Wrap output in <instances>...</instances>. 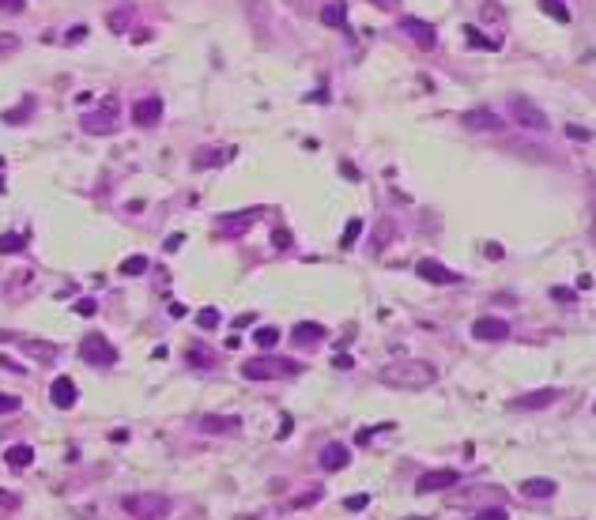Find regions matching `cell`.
<instances>
[{
  "mask_svg": "<svg viewBox=\"0 0 596 520\" xmlns=\"http://www.w3.org/2000/svg\"><path fill=\"white\" fill-rule=\"evenodd\" d=\"M321 339H329V328L318 321H302V324H295V332H291L295 347H310V343H321Z\"/></svg>",
  "mask_w": 596,
  "mask_h": 520,
  "instance_id": "19",
  "label": "cell"
},
{
  "mask_svg": "<svg viewBox=\"0 0 596 520\" xmlns=\"http://www.w3.org/2000/svg\"><path fill=\"white\" fill-rule=\"evenodd\" d=\"M12 49H20V38L15 34H0V53H12Z\"/></svg>",
  "mask_w": 596,
  "mask_h": 520,
  "instance_id": "40",
  "label": "cell"
},
{
  "mask_svg": "<svg viewBox=\"0 0 596 520\" xmlns=\"http://www.w3.org/2000/svg\"><path fill=\"white\" fill-rule=\"evenodd\" d=\"M121 509L133 520H166L170 517V498L166 494H125L121 498Z\"/></svg>",
  "mask_w": 596,
  "mask_h": 520,
  "instance_id": "2",
  "label": "cell"
},
{
  "mask_svg": "<svg viewBox=\"0 0 596 520\" xmlns=\"http://www.w3.org/2000/svg\"><path fill=\"white\" fill-rule=\"evenodd\" d=\"M144 272H147V257H144V253L121 260V275H144Z\"/></svg>",
  "mask_w": 596,
  "mask_h": 520,
  "instance_id": "27",
  "label": "cell"
},
{
  "mask_svg": "<svg viewBox=\"0 0 596 520\" xmlns=\"http://www.w3.org/2000/svg\"><path fill=\"white\" fill-rule=\"evenodd\" d=\"M566 136H570V140H585V144L593 140V132H589V128H581V125H566Z\"/></svg>",
  "mask_w": 596,
  "mask_h": 520,
  "instance_id": "38",
  "label": "cell"
},
{
  "mask_svg": "<svg viewBox=\"0 0 596 520\" xmlns=\"http://www.w3.org/2000/svg\"><path fill=\"white\" fill-rule=\"evenodd\" d=\"M230 159H234V147L208 144V147H197V151H193V170H211V166H227Z\"/></svg>",
  "mask_w": 596,
  "mask_h": 520,
  "instance_id": "10",
  "label": "cell"
},
{
  "mask_svg": "<svg viewBox=\"0 0 596 520\" xmlns=\"http://www.w3.org/2000/svg\"><path fill=\"white\" fill-rule=\"evenodd\" d=\"M279 336H283L279 328H257V332H253V343L268 351V347H276V343H279Z\"/></svg>",
  "mask_w": 596,
  "mask_h": 520,
  "instance_id": "28",
  "label": "cell"
},
{
  "mask_svg": "<svg viewBox=\"0 0 596 520\" xmlns=\"http://www.w3.org/2000/svg\"><path fill=\"white\" fill-rule=\"evenodd\" d=\"M321 23L332 26V31H340V26L348 23V4H325L321 8Z\"/></svg>",
  "mask_w": 596,
  "mask_h": 520,
  "instance_id": "24",
  "label": "cell"
},
{
  "mask_svg": "<svg viewBox=\"0 0 596 520\" xmlns=\"http://www.w3.org/2000/svg\"><path fill=\"white\" fill-rule=\"evenodd\" d=\"M509 114H514V121H517L521 128H532V132H547V128H551V121H547L544 109H539L536 102L521 98V95L509 98Z\"/></svg>",
  "mask_w": 596,
  "mask_h": 520,
  "instance_id": "6",
  "label": "cell"
},
{
  "mask_svg": "<svg viewBox=\"0 0 596 520\" xmlns=\"http://www.w3.org/2000/svg\"><path fill=\"white\" fill-rule=\"evenodd\" d=\"M95 309H98V302H95V298H83V302H76V313H80V317H91Z\"/></svg>",
  "mask_w": 596,
  "mask_h": 520,
  "instance_id": "39",
  "label": "cell"
},
{
  "mask_svg": "<svg viewBox=\"0 0 596 520\" xmlns=\"http://www.w3.org/2000/svg\"><path fill=\"white\" fill-rule=\"evenodd\" d=\"M318 464L325 471H343L351 464V452H348V445H340V441H332V445H325V449L318 452Z\"/></svg>",
  "mask_w": 596,
  "mask_h": 520,
  "instance_id": "16",
  "label": "cell"
},
{
  "mask_svg": "<svg viewBox=\"0 0 596 520\" xmlns=\"http://www.w3.org/2000/svg\"><path fill=\"white\" fill-rule=\"evenodd\" d=\"M27 234H12V230H8V234H0V257H8V253H23L27 249Z\"/></svg>",
  "mask_w": 596,
  "mask_h": 520,
  "instance_id": "25",
  "label": "cell"
},
{
  "mask_svg": "<svg viewBox=\"0 0 596 520\" xmlns=\"http://www.w3.org/2000/svg\"><path fill=\"white\" fill-rule=\"evenodd\" d=\"M551 298H558V302H574V291H570V286H555Z\"/></svg>",
  "mask_w": 596,
  "mask_h": 520,
  "instance_id": "43",
  "label": "cell"
},
{
  "mask_svg": "<svg viewBox=\"0 0 596 520\" xmlns=\"http://www.w3.org/2000/svg\"><path fill=\"white\" fill-rule=\"evenodd\" d=\"M476 520H509V513L506 509H487V513H479Z\"/></svg>",
  "mask_w": 596,
  "mask_h": 520,
  "instance_id": "41",
  "label": "cell"
},
{
  "mask_svg": "<svg viewBox=\"0 0 596 520\" xmlns=\"http://www.w3.org/2000/svg\"><path fill=\"white\" fill-rule=\"evenodd\" d=\"M472 336L483 339V343H498V339L509 336V324L502 317H479L476 324H472Z\"/></svg>",
  "mask_w": 596,
  "mask_h": 520,
  "instance_id": "12",
  "label": "cell"
},
{
  "mask_svg": "<svg viewBox=\"0 0 596 520\" xmlns=\"http://www.w3.org/2000/svg\"><path fill=\"white\" fill-rule=\"evenodd\" d=\"M378 381L389 388H426L438 381V366L426 358H393L389 366H381Z\"/></svg>",
  "mask_w": 596,
  "mask_h": 520,
  "instance_id": "1",
  "label": "cell"
},
{
  "mask_svg": "<svg viewBox=\"0 0 596 520\" xmlns=\"http://www.w3.org/2000/svg\"><path fill=\"white\" fill-rule=\"evenodd\" d=\"M12 411H20V396H4V392H0V415H12Z\"/></svg>",
  "mask_w": 596,
  "mask_h": 520,
  "instance_id": "37",
  "label": "cell"
},
{
  "mask_svg": "<svg viewBox=\"0 0 596 520\" xmlns=\"http://www.w3.org/2000/svg\"><path fill=\"white\" fill-rule=\"evenodd\" d=\"M302 374V366L291 358H249L241 362V377L249 381H279V377H295Z\"/></svg>",
  "mask_w": 596,
  "mask_h": 520,
  "instance_id": "3",
  "label": "cell"
},
{
  "mask_svg": "<svg viewBox=\"0 0 596 520\" xmlns=\"http://www.w3.org/2000/svg\"><path fill=\"white\" fill-rule=\"evenodd\" d=\"M185 362H189L193 369H216L219 355L211 347H204V343H189V347H185Z\"/></svg>",
  "mask_w": 596,
  "mask_h": 520,
  "instance_id": "20",
  "label": "cell"
},
{
  "mask_svg": "<svg viewBox=\"0 0 596 520\" xmlns=\"http://www.w3.org/2000/svg\"><path fill=\"white\" fill-rule=\"evenodd\" d=\"M332 366H336V369H351V366H355V358H351V355H343V351H340V355L332 358Z\"/></svg>",
  "mask_w": 596,
  "mask_h": 520,
  "instance_id": "42",
  "label": "cell"
},
{
  "mask_svg": "<svg viewBox=\"0 0 596 520\" xmlns=\"http://www.w3.org/2000/svg\"><path fill=\"white\" fill-rule=\"evenodd\" d=\"M260 215H265L260 208H246V211H234V215H219V219H216V230H219L223 238L238 241V238H246V230L253 227Z\"/></svg>",
  "mask_w": 596,
  "mask_h": 520,
  "instance_id": "7",
  "label": "cell"
},
{
  "mask_svg": "<svg viewBox=\"0 0 596 520\" xmlns=\"http://www.w3.org/2000/svg\"><path fill=\"white\" fill-rule=\"evenodd\" d=\"M461 121H464V128H476V132H498L502 128V117L495 109H468Z\"/></svg>",
  "mask_w": 596,
  "mask_h": 520,
  "instance_id": "18",
  "label": "cell"
},
{
  "mask_svg": "<svg viewBox=\"0 0 596 520\" xmlns=\"http://www.w3.org/2000/svg\"><path fill=\"white\" fill-rule=\"evenodd\" d=\"M31 106H34V102L27 98L20 109H8V114H4V125H23V121H27V114H31Z\"/></svg>",
  "mask_w": 596,
  "mask_h": 520,
  "instance_id": "32",
  "label": "cell"
},
{
  "mask_svg": "<svg viewBox=\"0 0 596 520\" xmlns=\"http://www.w3.org/2000/svg\"><path fill=\"white\" fill-rule=\"evenodd\" d=\"M366 505H370V494H351V498H343V509H348V513H362Z\"/></svg>",
  "mask_w": 596,
  "mask_h": 520,
  "instance_id": "33",
  "label": "cell"
},
{
  "mask_svg": "<svg viewBox=\"0 0 596 520\" xmlns=\"http://www.w3.org/2000/svg\"><path fill=\"white\" fill-rule=\"evenodd\" d=\"M412 520H426V517H412Z\"/></svg>",
  "mask_w": 596,
  "mask_h": 520,
  "instance_id": "51",
  "label": "cell"
},
{
  "mask_svg": "<svg viewBox=\"0 0 596 520\" xmlns=\"http://www.w3.org/2000/svg\"><path fill=\"white\" fill-rule=\"evenodd\" d=\"M80 358L87 362V366H114L117 347L102 336V332H87V336L80 339Z\"/></svg>",
  "mask_w": 596,
  "mask_h": 520,
  "instance_id": "4",
  "label": "cell"
},
{
  "mask_svg": "<svg viewBox=\"0 0 596 520\" xmlns=\"http://www.w3.org/2000/svg\"><path fill=\"white\" fill-rule=\"evenodd\" d=\"M464 38H468V45H479V49H498V38H483L476 26H464Z\"/></svg>",
  "mask_w": 596,
  "mask_h": 520,
  "instance_id": "29",
  "label": "cell"
},
{
  "mask_svg": "<svg viewBox=\"0 0 596 520\" xmlns=\"http://www.w3.org/2000/svg\"><path fill=\"white\" fill-rule=\"evenodd\" d=\"M219 309H216V305H204V309L197 313V328H219Z\"/></svg>",
  "mask_w": 596,
  "mask_h": 520,
  "instance_id": "30",
  "label": "cell"
},
{
  "mask_svg": "<svg viewBox=\"0 0 596 520\" xmlns=\"http://www.w3.org/2000/svg\"><path fill=\"white\" fill-rule=\"evenodd\" d=\"M415 275L419 280H426V283H461V272H453V268H445L442 260H434V257H423L415 264Z\"/></svg>",
  "mask_w": 596,
  "mask_h": 520,
  "instance_id": "8",
  "label": "cell"
},
{
  "mask_svg": "<svg viewBox=\"0 0 596 520\" xmlns=\"http://www.w3.org/2000/svg\"><path fill=\"white\" fill-rule=\"evenodd\" d=\"M253 317H257V313H238V317H234V332H241L246 324H253Z\"/></svg>",
  "mask_w": 596,
  "mask_h": 520,
  "instance_id": "44",
  "label": "cell"
},
{
  "mask_svg": "<svg viewBox=\"0 0 596 520\" xmlns=\"http://www.w3.org/2000/svg\"><path fill=\"white\" fill-rule=\"evenodd\" d=\"M291 430H295V422H291V419H283V422H279V430H276V438H279V441L291 438Z\"/></svg>",
  "mask_w": 596,
  "mask_h": 520,
  "instance_id": "45",
  "label": "cell"
},
{
  "mask_svg": "<svg viewBox=\"0 0 596 520\" xmlns=\"http://www.w3.org/2000/svg\"><path fill=\"white\" fill-rule=\"evenodd\" d=\"M20 347H23V355H31L38 362H53V358H57V343H50V339H23Z\"/></svg>",
  "mask_w": 596,
  "mask_h": 520,
  "instance_id": "21",
  "label": "cell"
},
{
  "mask_svg": "<svg viewBox=\"0 0 596 520\" xmlns=\"http://www.w3.org/2000/svg\"><path fill=\"white\" fill-rule=\"evenodd\" d=\"M128 26H133V8H117V12H110V31L125 34Z\"/></svg>",
  "mask_w": 596,
  "mask_h": 520,
  "instance_id": "26",
  "label": "cell"
},
{
  "mask_svg": "<svg viewBox=\"0 0 596 520\" xmlns=\"http://www.w3.org/2000/svg\"><path fill=\"white\" fill-rule=\"evenodd\" d=\"M400 26H404V34H412V38L423 45V49H434V42H438V31L426 20H415V15H404L400 20Z\"/></svg>",
  "mask_w": 596,
  "mask_h": 520,
  "instance_id": "15",
  "label": "cell"
},
{
  "mask_svg": "<svg viewBox=\"0 0 596 520\" xmlns=\"http://www.w3.org/2000/svg\"><path fill=\"white\" fill-rule=\"evenodd\" d=\"M4 464H8V468H15V471L31 468V464H34V449H31V445H12V449L4 452Z\"/></svg>",
  "mask_w": 596,
  "mask_h": 520,
  "instance_id": "23",
  "label": "cell"
},
{
  "mask_svg": "<svg viewBox=\"0 0 596 520\" xmlns=\"http://www.w3.org/2000/svg\"><path fill=\"white\" fill-rule=\"evenodd\" d=\"M558 400V388H536V392H525V396H517L514 404V411H539V407H551Z\"/></svg>",
  "mask_w": 596,
  "mask_h": 520,
  "instance_id": "14",
  "label": "cell"
},
{
  "mask_svg": "<svg viewBox=\"0 0 596 520\" xmlns=\"http://www.w3.org/2000/svg\"><path fill=\"white\" fill-rule=\"evenodd\" d=\"M80 125H83V132H91V136H110V132H117V125H121V121H117V102L106 98L98 109L83 114Z\"/></svg>",
  "mask_w": 596,
  "mask_h": 520,
  "instance_id": "5",
  "label": "cell"
},
{
  "mask_svg": "<svg viewBox=\"0 0 596 520\" xmlns=\"http://www.w3.org/2000/svg\"><path fill=\"white\" fill-rule=\"evenodd\" d=\"M340 174H348V181H362V178H359V170H355L351 162H340Z\"/></svg>",
  "mask_w": 596,
  "mask_h": 520,
  "instance_id": "46",
  "label": "cell"
},
{
  "mask_svg": "<svg viewBox=\"0 0 596 520\" xmlns=\"http://www.w3.org/2000/svg\"><path fill=\"white\" fill-rule=\"evenodd\" d=\"M461 482V471L457 468H438V471H426L423 479L415 482V494H434V490H449Z\"/></svg>",
  "mask_w": 596,
  "mask_h": 520,
  "instance_id": "9",
  "label": "cell"
},
{
  "mask_svg": "<svg viewBox=\"0 0 596 520\" xmlns=\"http://www.w3.org/2000/svg\"><path fill=\"white\" fill-rule=\"evenodd\" d=\"M159 117H163V98H140V102H133V121L140 128H151V125H159Z\"/></svg>",
  "mask_w": 596,
  "mask_h": 520,
  "instance_id": "13",
  "label": "cell"
},
{
  "mask_svg": "<svg viewBox=\"0 0 596 520\" xmlns=\"http://www.w3.org/2000/svg\"><path fill=\"white\" fill-rule=\"evenodd\" d=\"M23 12V4L15 0V4H0V15H20Z\"/></svg>",
  "mask_w": 596,
  "mask_h": 520,
  "instance_id": "47",
  "label": "cell"
},
{
  "mask_svg": "<svg viewBox=\"0 0 596 520\" xmlns=\"http://www.w3.org/2000/svg\"><path fill=\"white\" fill-rule=\"evenodd\" d=\"M378 241H374V249H385L389 245V241H393V234H396V227H393V222H381V227H378Z\"/></svg>",
  "mask_w": 596,
  "mask_h": 520,
  "instance_id": "35",
  "label": "cell"
},
{
  "mask_svg": "<svg viewBox=\"0 0 596 520\" xmlns=\"http://www.w3.org/2000/svg\"><path fill=\"white\" fill-rule=\"evenodd\" d=\"M555 479H525L521 482V494L525 498H555Z\"/></svg>",
  "mask_w": 596,
  "mask_h": 520,
  "instance_id": "22",
  "label": "cell"
},
{
  "mask_svg": "<svg viewBox=\"0 0 596 520\" xmlns=\"http://www.w3.org/2000/svg\"><path fill=\"white\" fill-rule=\"evenodd\" d=\"M197 430H204V434H238L241 419H234V415H200Z\"/></svg>",
  "mask_w": 596,
  "mask_h": 520,
  "instance_id": "17",
  "label": "cell"
},
{
  "mask_svg": "<svg viewBox=\"0 0 596 520\" xmlns=\"http://www.w3.org/2000/svg\"><path fill=\"white\" fill-rule=\"evenodd\" d=\"M181 241H185V234H170V241H166V249L174 253V249H181Z\"/></svg>",
  "mask_w": 596,
  "mask_h": 520,
  "instance_id": "49",
  "label": "cell"
},
{
  "mask_svg": "<svg viewBox=\"0 0 596 520\" xmlns=\"http://www.w3.org/2000/svg\"><path fill=\"white\" fill-rule=\"evenodd\" d=\"M544 12H547V15H555L558 23L570 20V8H566V4H544Z\"/></svg>",
  "mask_w": 596,
  "mask_h": 520,
  "instance_id": "36",
  "label": "cell"
},
{
  "mask_svg": "<svg viewBox=\"0 0 596 520\" xmlns=\"http://www.w3.org/2000/svg\"><path fill=\"white\" fill-rule=\"evenodd\" d=\"M50 400H53V407H61V411L76 407V400H80V388H76V381H72V377H57V381L50 385Z\"/></svg>",
  "mask_w": 596,
  "mask_h": 520,
  "instance_id": "11",
  "label": "cell"
},
{
  "mask_svg": "<svg viewBox=\"0 0 596 520\" xmlns=\"http://www.w3.org/2000/svg\"><path fill=\"white\" fill-rule=\"evenodd\" d=\"M272 245H276V249H291V245H295L291 230H287V227H276V230H272Z\"/></svg>",
  "mask_w": 596,
  "mask_h": 520,
  "instance_id": "34",
  "label": "cell"
},
{
  "mask_svg": "<svg viewBox=\"0 0 596 520\" xmlns=\"http://www.w3.org/2000/svg\"><path fill=\"white\" fill-rule=\"evenodd\" d=\"M87 38V26H76V31H68V42H83Z\"/></svg>",
  "mask_w": 596,
  "mask_h": 520,
  "instance_id": "48",
  "label": "cell"
},
{
  "mask_svg": "<svg viewBox=\"0 0 596 520\" xmlns=\"http://www.w3.org/2000/svg\"><path fill=\"white\" fill-rule=\"evenodd\" d=\"M359 234H362V219H351V222H348V230H343V238H340V245H343V249H351V245L359 241Z\"/></svg>",
  "mask_w": 596,
  "mask_h": 520,
  "instance_id": "31",
  "label": "cell"
},
{
  "mask_svg": "<svg viewBox=\"0 0 596 520\" xmlns=\"http://www.w3.org/2000/svg\"><path fill=\"white\" fill-rule=\"evenodd\" d=\"M577 286H581V291H589V286H593V275H589V272L577 275Z\"/></svg>",
  "mask_w": 596,
  "mask_h": 520,
  "instance_id": "50",
  "label": "cell"
}]
</instances>
